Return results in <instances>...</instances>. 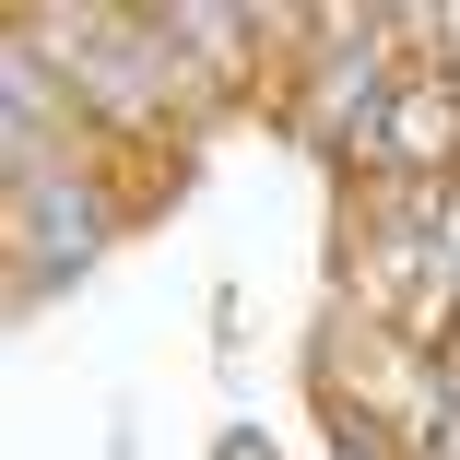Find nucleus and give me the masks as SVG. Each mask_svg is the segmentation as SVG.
Segmentation results:
<instances>
[{"instance_id": "2", "label": "nucleus", "mask_w": 460, "mask_h": 460, "mask_svg": "<svg viewBox=\"0 0 460 460\" xmlns=\"http://www.w3.org/2000/svg\"><path fill=\"white\" fill-rule=\"evenodd\" d=\"M342 460H390V448H378V437H342Z\"/></svg>"}, {"instance_id": "3", "label": "nucleus", "mask_w": 460, "mask_h": 460, "mask_svg": "<svg viewBox=\"0 0 460 460\" xmlns=\"http://www.w3.org/2000/svg\"><path fill=\"white\" fill-rule=\"evenodd\" d=\"M225 460H260V448H225Z\"/></svg>"}, {"instance_id": "1", "label": "nucleus", "mask_w": 460, "mask_h": 460, "mask_svg": "<svg viewBox=\"0 0 460 460\" xmlns=\"http://www.w3.org/2000/svg\"><path fill=\"white\" fill-rule=\"evenodd\" d=\"M448 154H460V83H448V71L390 83V107H378V165L425 177V165H448Z\"/></svg>"}]
</instances>
